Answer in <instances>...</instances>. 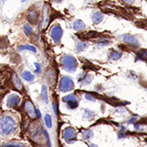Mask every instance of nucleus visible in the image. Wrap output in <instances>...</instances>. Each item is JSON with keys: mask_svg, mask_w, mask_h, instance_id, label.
Masks as SVG:
<instances>
[{"mask_svg": "<svg viewBox=\"0 0 147 147\" xmlns=\"http://www.w3.org/2000/svg\"><path fill=\"white\" fill-rule=\"evenodd\" d=\"M17 130V122L10 115L0 117V134L5 136H11Z\"/></svg>", "mask_w": 147, "mask_h": 147, "instance_id": "obj_1", "label": "nucleus"}, {"mask_svg": "<svg viewBox=\"0 0 147 147\" xmlns=\"http://www.w3.org/2000/svg\"><path fill=\"white\" fill-rule=\"evenodd\" d=\"M61 64H62L64 70L69 73L75 72L78 68V62L76 60V58H74L73 56L70 55H64L62 59H61Z\"/></svg>", "mask_w": 147, "mask_h": 147, "instance_id": "obj_2", "label": "nucleus"}, {"mask_svg": "<svg viewBox=\"0 0 147 147\" xmlns=\"http://www.w3.org/2000/svg\"><path fill=\"white\" fill-rule=\"evenodd\" d=\"M74 88V82L70 77H63L61 79L59 89L62 92H69Z\"/></svg>", "mask_w": 147, "mask_h": 147, "instance_id": "obj_3", "label": "nucleus"}, {"mask_svg": "<svg viewBox=\"0 0 147 147\" xmlns=\"http://www.w3.org/2000/svg\"><path fill=\"white\" fill-rule=\"evenodd\" d=\"M63 136H64V139H65L68 143H73V142L76 141V138H77L76 129H74V127H68V129H66L64 130Z\"/></svg>", "mask_w": 147, "mask_h": 147, "instance_id": "obj_4", "label": "nucleus"}, {"mask_svg": "<svg viewBox=\"0 0 147 147\" xmlns=\"http://www.w3.org/2000/svg\"><path fill=\"white\" fill-rule=\"evenodd\" d=\"M50 34H51L52 39L54 40V42L58 43V42L61 40V38H62V36H63V30H62V28H61L59 25H55L53 28H51Z\"/></svg>", "mask_w": 147, "mask_h": 147, "instance_id": "obj_5", "label": "nucleus"}, {"mask_svg": "<svg viewBox=\"0 0 147 147\" xmlns=\"http://www.w3.org/2000/svg\"><path fill=\"white\" fill-rule=\"evenodd\" d=\"M63 101L65 103H67V106L70 109H76L78 107V105H79V101H78L77 96L74 95V94H70V95L63 97Z\"/></svg>", "mask_w": 147, "mask_h": 147, "instance_id": "obj_6", "label": "nucleus"}, {"mask_svg": "<svg viewBox=\"0 0 147 147\" xmlns=\"http://www.w3.org/2000/svg\"><path fill=\"white\" fill-rule=\"evenodd\" d=\"M121 38H122V40L125 42V43L129 44V45H131L134 47L139 46L138 40H137L136 36H134V35H131V34H124L121 36Z\"/></svg>", "mask_w": 147, "mask_h": 147, "instance_id": "obj_7", "label": "nucleus"}, {"mask_svg": "<svg viewBox=\"0 0 147 147\" xmlns=\"http://www.w3.org/2000/svg\"><path fill=\"white\" fill-rule=\"evenodd\" d=\"M21 103V99L20 97L16 94H11L9 95L8 99H7V106L9 108H17L19 107Z\"/></svg>", "mask_w": 147, "mask_h": 147, "instance_id": "obj_8", "label": "nucleus"}, {"mask_svg": "<svg viewBox=\"0 0 147 147\" xmlns=\"http://www.w3.org/2000/svg\"><path fill=\"white\" fill-rule=\"evenodd\" d=\"M25 110H26V112H27L28 115L30 116V118L34 119V118L36 117V112H35L34 104H32L30 100H27L25 102Z\"/></svg>", "mask_w": 147, "mask_h": 147, "instance_id": "obj_9", "label": "nucleus"}, {"mask_svg": "<svg viewBox=\"0 0 147 147\" xmlns=\"http://www.w3.org/2000/svg\"><path fill=\"white\" fill-rule=\"evenodd\" d=\"M78 80H79V82L82 85H87V84H89L91 82L92 77L90 75H88V74H86V73H82L79 76Z\"/></svg>", "mask_w": 147, "mask_h": 147, "instance_id": "obj_10", "label": "nucleus"}, {"mask_svg": "<svg viewBox=\"0 0 147 147\" xmlns=\"http://www.w3.org/2000/svg\"><path fill=\"white\" fill-rule=\"evenodd\" d=\"M28 19L32 24H36L37 21H38V13L35 10L30 11L28 14Z\"/></svg>", "mask_w": 147, "mask_h": 147, "instance_id": "obj_11", "label": "nucleus"}, {"mask_svg": "<svg viewBox=\"0 0 147 147\" xmlns=\"http://www.w3.org/2000/svg\"><path fill=\"white\" fill-rule=\"evenodd\" d=\"M104 19V16L102 15L100 12H94L93 15H92V21H93V23L97 25V24L101 23L102 21H103Z\"/></svg>", "mask_w": 147, "mask_h": 147, "instance_id": "obj_12", "label": "nucleus"}, {"mask_svg": "<svg viewBox=\"0 0 147 147\" xmlns=\"http://www.w3.org/2000/svg\"><path fill=\"white\" fill-rule=\"evenodd\" d=\"M73 28H74V30H84V28H85V24L82 22V21L77 20V21H75V22H74Z\"/></svg>", "mask_w": 147, "mask_h": 147, "instance_id": "obj_13", "label": "nucleus"}, {"mask_svg": "<svg viewBox=\"0 0 147 147\" xmlns=\"http://www.w3.org/2000/svg\"><path fill=\"white\" fill-rule=\"evenodd\" d=\"M13 82H14V85H15L16 88L19 89V90H22L23 84H22V82H21L20 78H19L16 74H14V76H13Z\"/></svg>", "mask_w": 147, "mask_h": 147, "instance_id": "obj_14", "label": "nucleus"}, {"mask_svg": "<svg viewBox=\"0 0 147 147\" xmlns=\"http://www.w3.org/2000/svg\"><path fill=\"white\" fill-rule=\"evenodd\" d=\"M23 79L25 80H27V82H32V80H34V76L30 72H28V71H24Z\"/></svg>", "mask_w": 147, "mask_h": 147, "instance_id": "obj_15", "label": "nucleus"}, {"mask_svg": "<svg viewBox=\"0 0 147 147\" xmlns=\"http://www.w3.org/2000/svg\"><path fill=\"white\" fill-rule=\"evenodd\" d=\"M87 46H88V44L86 43V42H84V41H79L77 43V46H76V49H77L78 52L80 51H84L85 49L87 48Z\"/></svg>", "mask_w": 147, "mask_h": 147, "instance_id": "obj_16", "label": "nucleus"}, {"mask_svg": "<svg viewBox=\"0 0 147 147\" xmlns=\"http://www.w3.org/2000/svg\"><path fill=\"white\" fill-rule=\"evenodd\" d=\"M121 57H122V52H120V51L113 50L110 53V58L112 59V60H114V61L119 60V59H121Z\"/></svg>", "mask_w": 147, "mask_h": 147, "instance_id": "obj_17", "label": "nucleus"}, {"mask_svg": "<svg viewBox=\"0 0 147 147\" xmlns=\"http://www.w3.org/2000/svg\"><path fill=\"white\" fill-rule=\"evenodd\" d=\"M19 50H28L35 53L36 52V48L32 45H23V46H19Z\"/></svg>", "mask_w": 147, "mask_h": 147, "instance_id": "obj_18", "label": "nucleus"}, {"mask_svg": "<svg viewBox=\"0 0 147 147\" xmlns=\"http://www.w3.org/2000/svg\"><path fill=\"white\" fill-rule=\"evenodd\" d=\"M3 147H26V145L20 142H8Z\"/></svg>", "mask_w": 147, "mask_h": 147, "instance_id": "obj_19", "label": "nucleus"}, {"mask_svg": "<svg viewBox=\"0 0 147 147\" xmlns=\"http://www.w3.org/2000/svg\"><path fill=\"white\" fill-rule=\"evenodd\" d=\"M94 116H95V114H94V112H92V111L90 110H84V117L85 118V119H88V120H91L94 118Z\"/></svg>", "mask_w": 147, "mask_h": 147, "instance_id": "obj_20", "label": "nucleus"}, {"mask_svg": "<svg viewBox=\"0 0 147 147\" xmlns=\"http://www.w3.org/2000/svg\"><path fill=\"white\" fill-rule=\"evenodd\" d=\"M92 137H93V131L91 129H87L84 132V138L86 139V140H89Z\"/></svg>", "mask_w": 147, "mask_h": 147, "instance_id": "obj_21", "label": "nucleus"}, {"mask_svg": "<svg viewBox=\"0 0 147 147\" xmlns=\"http://www.w3.org/2000/svg\"><path fill=\"white\" fill-rule=\"evenodd\" d=\"M24 32H25V34L28 35V36H30V34H32V28L30 25H28V24H26L25 26H24Z\"/></svg>", "mask_w": 147, "mask_h": 147, "instance_id": "obj_22", "label": "nucleus"}, {"mask_svg": "<svg viewBox=\"0 0 147 147\" xmlns=\"http://www.w3.org/2000/svg\"><path fill=\"white\" fill-rule=\"evenodd\" d=\"M41 96H42V99H43V100L45 101V102L48 101V94H47V88H46L45 85H44V86H42Z\"/></svg>", "mask_w": 147, "mask_h": 147, "instance_id": "obj_23", "label": "nucleus"}, {"mask_svg": "<svg viewBox=\"0 0 147 147\" xmlns=\"http://www.w3.org/2000/svg\"><path fill=\"white\" fill-rule=\"evenodd\" d=\"M47 12H48V10L46 9V6H45V8H44V12H43V23H44V26L43 27H46V24L48 23V21H49V15L47 14Z\"/></svg>", "mask_w": 147, "mask_h": 147, "instance_id": "obj_24", "label": "nucleus"}, {"mask_svg": "<svg viewBox=\"0 0 147 147\" xmlns=\"http://www.w3.org/2000/svg\"><path fill=\"white\" fill-rule=\"evenodd\" d=\"M45 124L47 125V127H49V129H51L52 127V120H51V116L50 115H47L45 116Z\"/></svg>", "mask_w": 147, "mask_h": 147, "instance_id": "obj_25", "label": "nucleus"}, {"mask_svg": "<svg viewBox=\"0 0 147 147\" xmlns=\"http://www.w3.org/2000/svg\"><path fill=\"white\" fill-rule=\"evenodd\" d=\"M144 127H144V125H136V124H134V129H136V131H143V130L145 129Z\"/></svg>", "mask_w": 147, "mask_h": 147, "instance_id": "obj_26", "label": "nucleus"}, {"mask_svg": "<svg viewBox=\"0 0 147 147\" xmlns=\"http://www.w3.org/2000/svg\"><path fill=\"white\" fill-rule=\"evenodd\" d=\"M137 121H138V118H137V117H132V118H130L129 121H127V124H129V125H134Z\"/></svg>", "mask_w": 147, "mask_h": 147, "instance_id": "obj_27", "label": "nucleus"}, {"mask_svg": "<svg viewBox=\"0 0 147 147\" xmlns=\"http://www.w3.org/2000/svg\"><path fill=\"white\" fill-rule=\"evenodd\" d=\"M122 127V130L119 132V138H125L127 137V134H125V132L124 131L125 129H124V127Z\"/></svg>", "mask_w": 147, "mask_h": 147, "instance_id": "obj_28", "label": "nucleus"}, {"mask_svg": "<svg viewBox=\"0 0 147 147\" xmlns=\"http://www.w3.org/2000/svg\"><path fill=\"white\" fill-rule=\"evenodd\" d=\"M85 99H86V100H89V101H96V99L94 98L91 94H88V93L85 94Z\"/></svg>", "mask_w": 147, "mask_h": 147, "instance_id": "obj_29", "label": "nucleus"}, {"mask_svg": "<svg viewBox=\"0 0 147 147\" xmlns=\"http://www.w3.org/2000/svg\"><path fill=\"white\" fill-rule=\"evenodd\" d=\"M110 43H111V41H109V40H101V41H99V44L102 45V46L109 45Z\"/></svg>", "mask_w": 147, "mask_h": 147, "instance_id": "obj_30", "label": "nucleus"}, {"mask_svg": "<svg viewBox=\"0 0 147 147\" xmlns=\"http://www.w3.org/2000/svg\"><path fill=\"white\" fill-rule=\"evenodd\" d=\"M34 66H35V68H36L35 69V73H39L40 71H41V67H40V65L38 63H35Z\"/></svg>", "mask_w": 147, "mask_h": 147, "instance_id": "obj_31", "label": "nucleus"}, {"mask_svg": "<svg viewBox=\"0 0 147 147\" xmlns=\"http://www.w3.org/2000/svg\"><path fill=\"white\" fill-rule=\"evenodd\" d=\"M123 1H124L125 3H127V4H129V5H132V4L134 3V1H136V0H123Z\"/></svg>", "mask_w": 147, "mask_h": 147, "instance_id": "obj_32", "label": "nucleus"}, {"mask_svg": "<svg viewBox=\"0 0 147 147\" xmlns=\"http://www.w3.org/2000/svg\"><path fill=\"white\" fill-rule=\"evenodd\" d=\"M35 112H36V116L38 118H41V114H40L39 110H37V109H35Z\"/></svg>", "mask_w": 147, "mask_h": 147, "instance_id": "obj_33", "label": "nucleus"}, {"mask_svg": "<svg viewBox=\"0 0 147 147\" xmlns=\"http://www.w3.org/2000/svg\"><path fill=\"white\" fill-rule=\"evenodd\" d=\"M53 108H54V113L57 115V109H56V104L55 103H53Z\"/></svg>", "mask_w": 147, "mask_h": 147, "instance_id": "obj_34", "label": "nucleus"}, {"mask_svg": "<svg viewBox=\"0 0 147 147\" xmlns=\"http://www.w3.org/2000/svg\"><path fill=\"white\" fill-rule=\"evenodd\" d=\"M89 147H98V146H96L95 144H93V143H91L90 145H89Z\"/></svg>", "mask_w": 147, "mask_h": 147, "instance_id": "obj_35", "label": "nucleus"}, {"mask_svg": "<svg viewBox=\"0 0 147 147\" xmlns=\"http://www.w3.org/2000/svg\"><path fill=\"white\" fill-rule=\"evenodd\" d=\"M55 1H57V2H60V1H61V0H55Z\"/></svg>", "mask_w": 147, "mask_h": 147, "instance_id": "obj_36", "label": "nucleus"}, {"mask_svg": "<svg viewBox=\"0 0 147 147\" xmlns=\"http://www.w3.org/2000/svg\"><path fill=\"white\" fill-rule=\"evenodd\" d=\"M25 1H27V0H22V2H25Z\"/></svg>", "mask_w": 147, "mask_h": 147, "instance_id": "obj_37", "label": "nucleus"}]
</instances>
